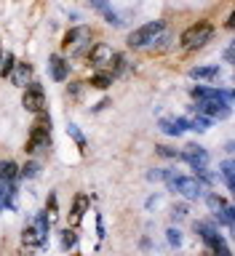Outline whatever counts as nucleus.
Masks as SVG:
<instances>
[{
    "mask_svg": "<svg viewBox=\"0 0 235 256\" xmlns=\"http://www.w3.org/2000/svg\"><path fill=\"white\" fill-rule=\"evenodd\" d=\"M48 72H51V78L56 80V83H64V80H67V75H70L67 59H64V56H59V54H54L51 59H48Z\"/></svg>",
    "mask_w": 235,
    "mask_h": 256,
    "instance_id": "ddd939ff",
    "label": "nucleus"
},
{
    "mask_svg": "<svg viewBox=\"0 0 235 256\" xmlns=\"http://www.w3.org/2000/svg\"><path fill=\"white\" fill-rule=\"evenodd\" d=\"M184 216H187V203H176V206L171 208V219H174V222H182Z\"/></svg>",
    "mask_w": 235,
    "mask_h": 256,
    "instance_id": "72a5a7b5",
    "label": "nucleus"
},
{
    "mask_svg": "<svg viewBox=\"0 0 235 256\" xmlns=\"http://www.w3.org/2000/svg\"><path fill=\"white\" fill-rule=\"evenodd\" d=\"M38 171H40V166L35 163V160H30V163H24V166L19 168V176H24V179H35Z\"/></svg>",
    "mask_w": 235,
    "mask_h": 256,
    "instance_id": "cd10ccee",
    "label": "nucleus"
},
{
    "mask_svg": "<svg viewBox=\"0 0 235 256\" xmlns=\"http://www.w3.org/2000/svg\"><path fill=\"white\" fill-rule=\"evenodd\" d=\"M16 179H19V166L14 160H0V182L16 184Z\"/></svg>",
    "mask_w": 235,
    "mask_h": 256,
    "instance_id": "6ab92c4d",
    "label": "nucleus"
},
{
    "mask_svg": "<svg viewBox=\"0 0 235 256\" xmlns=\"http://www.w3.org/2000/svg\"><path fill=\"white\" fill-rule=\"evenodd\" d=\"M56 216H59L56 214V195H51L48 198V219H56Z\"/></svg>",
    "mask_w": 235,
    "mask_h": 256,
    "instance_id": "e433bc0d",
    "label": "nucleus"
},
{
    "mask_svg": "<svg viewBox=\"0 0 235 256\" xmlns=\"http://www.w3.org/2000/svg\"><path fill=\"white\" fill-rule=\"evenodd\" d=\"M32 224H35V227H38V232H40V235H43V238L48 240V230H51V219L46 216V211H43V214H38L35 219H32Z\"/></svg>",
    "mask_w": 235,
    "mask_h": 256,
    "instance_id": "393cba45",
    "label": "nucleus"
},
{
    "mask_svg": "<svg viewBox=\"0 0 235 256\" xmlns=\"http://www.w3.org/2000/svg\"><path fill=\"white\" fill-rule=\"evenodd\" d=\"M48 147H51V118H48L46 112H38L32 134H30L27 144H24V152H27V155H35V152L48 150Z\"/></svg>",
    "mask_w": 235,
    "mask_h": 256,
    "instance_id": "f257e3e1",
    "label": "nucleus"
},
{
    "mask_svg": "<svg viewBox=\"0 0 235 256\" xmlns=\"http://www.w3.org/2000/svg\"><path fill=\"white\" fill-rule=\"evenodd\" d=\"M224 62L232 64V48H224Z\"/></svg>",
    "mask_w": 235,
    "mask_h": 256,
    "instance_id": "ea45409f",
    "label": "nucleus"
},
{
    "mask_svg": "<svg viewBox=\"0 0 235 256\" xmlns=\"http://www.w3.org/2000/svg\"><path fill=\"white\" fill-rule=\"evenodd\" d=\"M158 128L163 134H168V136H179L182 131H187V128H190V120L187 118H160Z\"/></svg>",
    "mask_w": 235,
    "mask_h": 256,
    "instance_id": "4468645a",
    "label": "nucleus"
},
{
    "mask_svg": "<svg viewBox=\"0 0 235 256\" xmlns=\"http://www.w3.org/2000/svg\"><path fill=\"white\" fill-rule=\"evenodd\" d=\"M67 131H70V136H72V139H75L78 142V147H80V152H86V139H83V134H80L78 131V126H67Z\"/></svg>",
    "mask_w": 235,
    "mask_h": 256,
    "instance_id": "2f4dec72",
    "label": "nucleus"
},
{
    "mask_svg": "<svg viewBox=\"0 0 235 256\" xmlns=\"http://www.w3.org/2000/svg\"><path fill=\"white\" fill-rule=\"evenodd\" d=\"M195 232L200 235V240H203V243H206L208 248L224 246V238L219 235V230H216L211 222H195Z\"/></svg>",
    "mask_w": 235,
    "mask_h": 256,
    "instance_id": "9d476101",
    "label": "nucleus"
},
{
    "mask_svg": "<svg viewBox=\"0 0 235 256\" xmlns=\"http://www.w3.org/2000/svg\"><path fill=\"white\" fill-rule=\"evenodd\" d=\"M206 200H208V208H211L214 216H219V214L224 211V206H227V200H224L222 195H214V192H211V195H208Z\"/></svg>",
    "mask_w": 235,
    "mask_h": 256,
    "instance_id": "b1692460",
    "label": "nucleus"
},
{
    "mask_svg": "<svg viewBox=\"0 0 235 256\" xmlns=\"http://www.w3.org/2000/svg\"><path fill=\"white\" fill-rule=\"evenodd\" d=\"M174 176V171H168V168H152L147 171V182H168Z\"/></svg>",
    "mask_w": 235,
    "mask_h": 256,
    "instance_id": "a878e982",
    "label": "nucleus"
},
{
    "mask_svg": "<svg viewBox=\"0 0 235 256\" xmlns=\"http://www.w3.org/2000/svg\"><path fill=\"white\" fill-rule=\"evenodd\" d=\"M192 112H195V115H203V118L222 120V118L230 115V107L224 102H216V99H203V102H198L195 107H192Z\"/></svg>",
    "mask_w": 235,
    "mask_h": 256,
    "instance_id": "423d86ee",
    "label": "nucleus"
},
{
    "mask_svg": "<svg viewBox=\"0 0 235 256\" xmlns=\"http://www.w3.org/2000/svg\"><path fill=\"white\" fill-rule=\"evenodd\" d=\"M88 86L99 88V91H107L112 86V75L110 72H96V75H91V80H88Z\"/></svg>",
    "mask_w": 235,
    "mask_h": 256,
    "instance_id": "aec40b11",
    "label": "nucleus"
},
{
    "mask_svg": "<svg viewBox=\"0 0 235 256\" xmlns=\"http://www.w3.org/2000/svg\"><path fill=\"white\" fill-rule=\"evenodd\" d=\"M59 246L64 248V251H72V248L78 246V232H75V227H70V230H62Z\"/></svg>",
    "mask_w": 235,
    "mask_h": 256,
    "instance_id": "412c9836",
    "label": "nucleus"
},
{
    "mask_svg": "<svg viewBox=\"0 0 235 256\" xmlns=\"http://www.w3.org/2000/svg\"><path fill=\"white\" fill-rule=\"evenodd\" d=\"M22 107L27 110V112H46V91H43V86L40 83H32L24 88V94H22Z\"/></svg>",
    "mask_w": 235,
    "mask_h": 256,
    "instance_id": "39448f33",
    "label": "nucleus"
},
{
    "mask_svg": "<svg viewBox=\"0 0 235 256\" xmlns=\"http://www.w3.org/2000/svg\"><path fill=\"white\" fill-rule=\"evenodd\" d=\"M88 203H91V200H88L86 192H78L75 200H72V211H70V222H72V224H80L83 214L88 211Z\"/></svg>",
    "mask_w": 235,
    "mask_h": 256,
    "instance_id": "2eb2a0df",
    "label": "nucleus"
},
{
    "mask_svg": "<svg viewBox=\"0 0 235 256\" xmlns=\"http://www.w3.org/2000/svg\"><path fill=\"white\" fill-rule=\"evenodd\" d=\"M8 78H11V83L19 86V88L30 86V83H32V64H30V62H16Z\"/></svg>",
    "mask_w": 235,
    "mask_h": 256,
    "instance_id": "f8f14e48",
    "label": "nucleus"
},
{
    "mask_svg": "<svg viewBox=\"0 0 235 256\" xmlns=\"http://www.w3.org/2000/svg\"><path fill=\"white\" fill-rule=\"evenodd\" d=\"M88 3H91V6L96 8V11H99V14L104 16V19H107V22L112 24V27H120V16L110 8V0H88Z\"/></svg>",
    "mask_w": 235,
    "mask_h": 256,
    "instance_id": "a211bd4d",
    "label": "nucleus"
},
{
    "mask_svg": "<svg viewBox=\"0 0 235 256\" xmlns=\"http://www.w3.org/2000/svg\"><path fill=\"white\" fill-rule=\"evenodd\" d=\"M190 96L198 102L203 99H216V102H224L230 107L232 104V91H224V88H208V86H192L190 88Z\"/></svg>",
    "mask_w": 235,
    "mask_h": 256,
    "instance_id": "0eeeda50",
    "label": "nucleus"
},
{
    "mask_svg": "<svg viewBox=\"0 0 235 256\" xmlns=\"http://www.w3.org/2000/svg\"><path fill=\"white\" fill-rule=\"evenodd\" d=\"M88 38H91L88 27H72V30L64 32L62 46H64V48H78V54H86V48L80 46V43H88Z\"/></svg>",
    "mask_w": 235,
    "mask_h": 256,
    "instance_id": "1a4fd4ad",
    "label": "nucleus"
},
{
    "mask_svg": "<svg viewBox=\"0 0 235 256\" xmlns=\"http://www.w3.org/2000/svg\"><path fill=\"white\" fill-rule=\"evenodd\" d=\"M96 232H99V240L104 238V224H102V216H96Z\"/></svg>",
    "mask_w": 235,
    "mask_h": 256,
    "instance_id": "4c0bfd02",
    "label": "nucleus"
},
{
    "mask_svg": "<svg viewBox=\"0 0 235 256\" xmlns=\"http://www.w3.org/2000/svg\"><path fill=\"white\" fill-rule=\"evenodd\" d=\"M211 38H214V24L211 22H195L192 27H187L182 32L179 43L184 51H195V48H203Z\"/></svg>",
    "mask_w": 235,
    "mask_h": 256,
    "instance_id": "f03ea898",
    "label": "nucleus"
},
{
    "mask_svg": "<svg viewBox=\"0 0 235 256\" xmlns=\"http://www.w3.org/2000/svg\"><path fill=\"white\" fill-rule=\"evenodd\" d=\"M166 184H168L174 192H179L182 198H187V200H198V198H203V192H206V184L198 182L195 176H176V174H174Z\"/></svg>",
    "mask_w": 235,
    "mask_h": 256,
    "instance_id": "20e7f679",
    "label": "nucleus"
},
{
    "mask_svg": "<svg viewBox=\"0 0 235 256\" xmlns=\"http://www.w3.org/2000/svg\"><path fill=\"white\" fill-rule=\"evenodd\" d=\"M46 243V238L38 232L35 224H27V227L22 230V246H27V248H38V246H43Z\"/></svg>",
    "mask_w": 235,
    "mask_h": 256,
    "instance_id": "f3484780",
    "label": "nucleus"
},
{
    "mask_svg": "<svg viewBox=\"0 0 235 256\" xmlns=\"http://www.w3.org/2000/svg\"><path fill=\"white\" fill-rule=\"evenodd\" d=\"M216 222H222L224 227H232V222H235V208L227 203V206H224V211H222L219 216H216Z\"/></svg>",
    "mask_w": 235,
    "mask_h": 256,
    "instance_id": "c85d7f7f",
    "label": "nucleus"
},
{
    "mask_svg": "<svg viewBox=\"0 0 235 256\" xmlns=\"http://www.w3.org/2000/svg\"><path fill=\"white\" fill-rule=\"evenodd\" d=\"M14 54H8V51H0V78H8L11 75V70H14Z\"/></svg>",
    "mask_w": 235,
    "mask_h": 256,
    "instance_id": "4be33fe9",
    "label": "nucleus"
},
{
    "mask_svg": "<svg viewBox=\"0 0 235 256\" xmlns=\"http://www.w3.org/2000/svg\"><path fill=\"white\" fill-rule=\"evenodd\" d=\"M208 256H232V251H230V248H227V243H224V246L208 248Z\"/></svg>",
    "mask_w": 235,
    "mask_h": 256,
    "instance_id": "f704fd0d",
    "label": "nucleus"
},
{
    "mask_svg": "<svg viewBox=\"0 0 235 256\" xmlns=\"http://www.w3.org/2000/svg\"><path fill=\"white\" fill-rule=\"evenodd\" d=\"M80 94H83V83H70L67 86V96H70V99H78Z\"/></svg>",
    "mask_w": 235,
    "mask_h": 256,
    "instance_id": "c9c22d12",
    "label": "nucleus"
},
{
    "mask_svg": "<svg viewBox=\"0 0 235 256\" xmlns=\"http://www.w3.org/2000/svg\"><path fill=\"white\" fill-rule=\"evenodd\" d=\"M163 30H166V22L163 19H158V22H147V24H142V27H136L131 35H128V48H147L152 46L155 40L163 35Z\"/></svg>",
    "mask_w": 235,
    "mask_h": 256,
    "instance_id": "7ed1b4c3",
    "label": "nucleus"
},
{
    "mask_svg": "<svg viewBox=\"0 0 235 256\" xmlns=\"http://www.w3.org/2000/svg\"><path fill=\"white\" fill-rule=\"evenodd\" d=\"M104 107H110V99H102L99 104H96V107H94V112H102Z\"/></svg>",
    "mask_w": 235,
    "mask_h": 256,
    "instance_id": "58836bf2",
    "label": "nucleus"
},
{
    "mask_svg": "<svg viewBox=\"0 0 235 256\" xmlns=\"http://www.w3.org/2000/svg\"><path fill=\"white\" fill-rule=\"evenodd\" d=\"M155 152H158L160 158H171V160H176V158H179V152H176L174 147H168V144H158V147H155Z\"/></svg>",
    "mask_w": 235,
    "mask_h": 256,
    "instance_id": "473e14b6",
    "label": "nucleus"
},
{
    "mask_svg": "<svg viewBox=\"0 0 235 256\" xmlns=\"http://www.w3.org/2000/svg\"><path fill=\"white\" fill-rule=\"evenodd\" d=\"M187 75L192 80H216L219 78V67L216 64H200V67H192Z\"/></svg>",
    "mask_w": 235,
    "mask_h": 256,
    "instance_id": "dca6fc26",
    "label": "nucleus"
},
{
    "mask_svg": "<svg viewBox=\"0 0 235 256\" xmlns=\"http://www.w3.org/2000/svg\"><path fill=\"white\" fill-rule=\"evenodd\" d=\"M126 64H128V62H126V56L115 54V56H112V62H110V70H112L110 75L115 78V75H120V72H126Z\"/></svg>",
    "mask_w": 235,
    "mask_h": 256,
    "instance_id": "bb28decb",
    "label": "nucleus"
},
{
    "mask_svg": "<svg viewBox=\"0 0 235 256\" xmlns=\"http://www.w3.org/2000/svg\"><path fill=\"white\" fill-rule=\"evenodd\" d=\"M112 56H115V51L110 48V43H96L88 48V62L94 64V67H110Z\"/></svg>",
    "mask_w": 235,
    "mask_h": 256,
    "instance_id": "9b49d317",
    "label": "nucleus"
},
{
    "mask_svg": "<svg viewBox=\"0 0 235 256\" xmlns=\"http://www.w3.org/2000/svg\"><path fill=\"white\" fill-rule=\"evenodd\" d=\"M179 158L184 160V163L192 166V171H195V168H206L208 166V152L200 147V144H187V147L179 152Z\"/></svg>",
    "mask_w": 235,
    "mask_h": 256,
    "instance_id": "6e6552de",
    "label": "nucleus"
},
{
    "mask_svg": "<svg viewBox=\"0 0 235 256\" xmlns=\"http://www.w3.org/2000/svg\"><path fill=\"white\" fill-rule=\"evenodd\" d=\"M190 128H195V131H208V128H211V118L195 115V118L190 120Z\"/></svg>",
    "mask_w": 235,
    "mask_h": 256,
    "instance_id": "c756f323",
    "label": "nucleus"
},
{
    "mask_svg": "<svg viewBox=\"0 0 235 256\" xmlns=\"http://www.w3.org/2000/svg\"><path fill=\"white\" fill-rule=\"evenodd\" d=\"M166 240H168V246H171V248H179L182 246V232L174 230V227H168L166 230Z\"/></svg>",
    "mask_w": 235,
    "mask_h": 256,
    "instance_id": "7c9ffc66",
    "label": "nucleus"
},
{
    "mask_svg": "<svg viewBox=\"0 0 235 256\" xmlns=\"http://www.w3.org/2000/svg\"><path fill=\"white\" fill-rule=\"evenodd\" d=\"M219 171H222V179H224V184H227V190H235V176H232V160H224V163L219 166Z\"/></svg>",
    "mask_w": 235,
    "mask_h": 256,
    "instance_id": "5701e85b",
    "label": "nucleus"
}]
</instances>
